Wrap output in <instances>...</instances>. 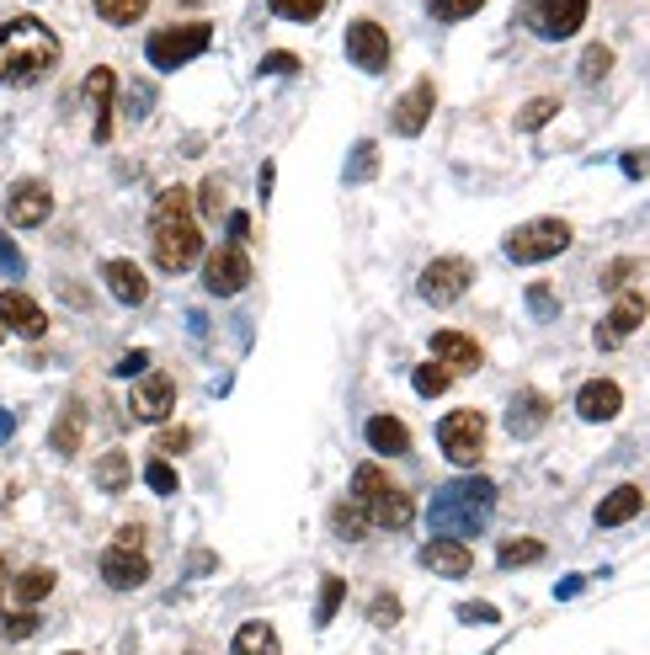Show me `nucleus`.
<instances>
[{"mask_svg": "<svg viewBox=\"0 0 650 655\" xmlns=\"http://www.w3.org/2000/svg\"><path fill=\"white\" fill-rule=\"evenodd\" d=\"M373 623H379V629H395V623H401V603H395L390 592L373 597Z\"/></svg>", "mask_w": 650, "mask_h": 655, "instance_id": "nucleus-42", "label": "nucleus"}, {"mask_svg": "<svg viewBox=\"0 0 650 655\" xmlns=\"http://www.w3.org/2000/svg\"><path fill=\"white\" fill-rule=\"evenodd\" d=\"M293 70H299V59H293V54H283V48L262 59V75H293Z\"/></svg>", "mask_w": 650, "mask_h": 655, "instance_id": "nucleus-44", "label": "nucleus"}, {"mask_svg": "<svg viewBox=\"0 0 650 655\" xmlns=\"http://www.w3.org/2000/svg\"><path fill=\"white\" fill-rule=\"evenodd\" d=\"M59 65V38L38 16H16L0 27V81L5 85H38Z\"/></svg>", "mask_w": 650, "mask_h": 655, "instance_id": "nucleus-3", "label": "nucleus"}, {"mask_svg": "<svg viewBox=\"0 0 650 655\" xmlns=\"http://www.w3.org/2000/svg\"><path fill=\"white\" fill-rule=\"evenodd\" d=\"M150 246H155V267H161V272H187L193 256L204 250V219H198L187 187H165L161 198H155Z\"/></svg>", "mask_w": 650, "mask_h": 655, "instance_id": "nucleus-1", "label": "nucleus"}, {"mask_svg": "<svg viewBox=\"0 0 650 655\" xmlns=\"http://www.w3.org/2000/svg\"><path fill=\"white\" fill-rule=\"evenodd\" d=\"M11 426H16V416H11V410H0V443L11 437Z\"/></svg>", "mask_w": 650, "mask_h": 655, "instance_id": "nucleus-53", "label": "nucleus"}, {"mask_svg": "<svg viewBox=\"0 0 650 655\" xmlns=\"http://www.w3.org/2000/svg\"><path fill=\"white\" fill-rule=\"evenodd\" d=\"M640 506H646V495L640 486H618V491L597 506V528H624L629 517H640Z\"/></svg>", "mask_w": 650, "mask_h": 655, "instance_id": "nucleus-24", "label": "nucleus"}, {"mask_svg": "<svg viewBox=\"0 0 650 655\" xmlns=\"http://www.w3.org/2000/svg\"><path fill=\"white\" fill-rule=\"evenodd\" d=\"M432 352H438V363H443L453 378H459V373H475L480 369V358H486L480 341L464 336V330H438V336H432Z\"/></svg>", "mask_w": 650, "mask_h": 655, "instance_id": "nucleus-16", "label": "nucleus"}, {"mask_svg": "<svg viewBox=\"0 0 650 655\" xmlns=\"http://www.w3.org/2000/svg\"><path fill=\"white\" fill-rule=\"evenodd\" d=\"M469 283H475V267H469L464 256H438V261L421 272V299H427V304H453V299H464Z\"/></svg>", "mask_w": 650, "mask_h": 655, "instance_id": "nucleus-10", "label": "nucleus"}, {"mask_svg": "<svg viewBox=\"0 0 650 655\" xmlns=\"http://www.w3.org/2000/svg\"><path fill=\"white\" fill-rule=\"evenodd\" d=\"M245 283H251V256H245L235 241H230V246H219L204 261V288L213 293V299H235Z\"/></svg>", "mask_w": 650, "mask_h": 655, "instance_id": "nucleus-9", "label": "nucleus"}, {"mask_svg": "<svg viewBox=\"0 0 650 655\" xmlns=\"http://www.w3.org/2000/svg\"><path fill=\"white\" fill-rule=\"evenodd\" d=\"M0 326L16 330V336H27V341H38L43 330H48V315H43L22 288H11V293H0Z\"/></svg>", "mask_w": 650, "mask_h": 655, "instance_id": "nucleus-17", "label": "nucleus"}, {"mask_svg": "<svg viewBox=\"0 0 650 655\" xmlns=\"http://www.w3.org/2000/svg\"><path fill=\"white\" fill-rule=\"evenodd\" d=\"M496 560H501V571H523V565H538V560H544V543H538V538H507Z\"/></svg>", "mask_w": 650, "mask_h": 655, "instance_id": "nucleus-29", "label": "nucleus"}, {"mask_svg": "<svg viewBox=\"0 0 650 655\" xmlns=\"http://www.w3.org/2000/svg\"><path fill=\"white\" fill-rule=\"evenodd\" d=\"M635 272H640V267H635V261H613L608 272H603V288H613V293H618V283H629V278H635Z\"/></svg>", "mask_w": 650, "mask_h": 655, "instance_id": "nucleus-46", "label": "nucleus"}, {"mask_svg": "<svg viewBox=\"0 0 650 655\" xmlns=\"http://www.w3.org/2000/svg\"><path fill=\"white\" fill-rule=\"evenodd\" d=\"M368 443H373V453H406L410 426L395 421V416H373V421H368Z\"/></svg>", "mask_w": 650, "mask_h": 655, "instance_id": "nucleus-26", "label": "nucleus"}, {"mask_svg": "<svg viewBox=\"0 0 650 655\" xmlns=\"http://www.w3.org/2000/svg\"><path fill=\"white\" fill-rule=\"evenodd\" d=\"M204 208L208 213H224V176H208L204 182Z\"/></svg>", "mask_w": 650, "mask_h": 655, "instance_id": "nucleus-45", "label": "nucleus"}, {"mask_svg": "<svg viewBox=\"0 0 650 655\" xmlns=\"http://www.w3.org/2000/svg\"><path fill=\"white\" fill-rule=\"evenodd\" d=\"M576 410H581L587 421H613V416L624 410V389H618L613 378H592V384H581Z\"/></svg>", "mask_w": 650, "mask_h": 655, "instance_id": "nucleus-21", "label": "nucleus"}, {"mask_svg": "<svg viewBox=\"0 0 650 655\" xmlns=\"http://www.w3.org/2000/svg\"><path fill=\"white\" fill-rule=\"evenodd\" d=\"M438 443H443V458L459 464V469H475L486 458V416L480 410H453L438 421Z\"/></svg>", "mask_w": 650, "mask_h": 655, "instance_id": "nucleus-5", "label": "nucleus"}, {"mask_svg": "<svg viewBox=\"0 0 650 655\" xmlns=\"http://www.w3.org/2000/svg\"><path fill=\"white\" fill-rule=\"evenodd\" d=\"M421 565L432 575H448V581H464V575L475 571V554L459 543V538H432L427 549H421Z\"/></svg>", "mask_w": 650, "mask_h": 655, "instance_id": "nucleus-19", "label": "nucleus"}, {"mask_svg": "<svg viewBox=\"0 0 650 655\" xmlns=\"http://www.w3.org/2000/svg\"><path fill=\"white\" fill-rule=\"evenodd\" d=\"M144 475H150V491H155V495H176V469H171L165 458H155Z\"/></svg>", "mask_w": 650, "mask_h": 655, "instance_id": "nucleus-41", "label": "nucleus"}, {"mask_svg": "<svg viewBox=\"0 0 650 655\" xmlns=\"http://www.w3.org/2000/svg\"><path fill=\"white\" fill-rule=\"evenodd\" d=\"M54 213V192L43 187V182H16L11 192H5V224L11 230H33Z\"/></svg>", "mask_w": 650, "mask_h": 655, "instance_id": "nucleus-11", "label": "nucleus"}, {"mask_svg": "<svg viewBox=\"0 0 650 655\" xmlns=\"http://www.w3.org/2000/svg\"><path fill=\"white\" fill-rule=\"evenodd\" d=\"M54 581H59V575L48 571V565H33V571H16V586H11V592H16V608H27V603H38V597H48V592H54Z\"/></svg>", "mask_w": 650, "mask_h": 655, "instance_id": "nucleus-27", "label": "nucleus"}, {"mask_svg": "<svg viewBox=\"0 0 650 655\" xmlns=\"http://www.w3.org/2000/svg\"><path fill=\"white\" fill-rule=\"evenodd\" d=\"M208 43H213V27H208V22H182V27L155 33L150 48H144V59H150L155 70H182L187 59H198V54H204Z\"/></svg>", "mask_w": 650, "mask_h": 655, "instance_id": "nucleus-6", "label": "nucleus"}, {"mask_svg": "<svg viewBox=\"0 0 650 655\" xmlns=\"http://www.w3.org/2000/svg\"><path fill=\"white\" fill-rule=\"evenodd\" d=\"M102 581L107 586H118V592H134V586H144L150 581V554L144 549H107L102 554Z\"/></svg>", "mask_w": 650, "mask_h": 655, "instance_id": "nucleus-14", "label": "nucleus"}, {"mask_svg": "<svg viewBox=\"0 0 650 655\" xmlns=\"http://www.w3.org/2000/svg\"><path fill=\"white\" fill-rule=\"evenodd\" d=\"M0 267H5L11 278H22V272H27V261H22V250L11 246V235H5V230H0Z\"/></svg>", "mask_w": 650, "mask_h": 655, "instance_id": "nucleus-43", "label": "nucleus"}, {"mask_svg": "<svg viewBox=\"0 0 650 655\" xmlns=\"http://www.w3.org/2000/svg\"><path fill=\"white\" fill-rule=\"evenodd\" d=\"M330 528H336L341 543H358V538L368 533V517L358 512V506H336V512H330Z\"/></svg>", "mask_w": 650, "mask_h": 655, "instance_id": "nucleus-32", "label": "nucleus"}, {"mask_svg": "<svg viewBox=\"0 0 650 655\" xmlns=\"http://www.w3.org/2000/svg\"><path fill=\"white\" fill-rule=\"evenodd\" d=\"M144 369H150V352H128V358L118 363L123 378H134V373H144Z\"/></svg>", "mask_w": 650, "mask_h": 655, "instance_id": "nucleus-50", "label": "nucleus"}, {"mask_svg": "<svg viewBox=\"0 0 650 655\" xmlns=\"http://www.w3.org/2000/svg\"><path fill=\"white\" fill-rule=\"evenodd\" d=\"M608 70H613V54L603 48V43H592V48L581 54V81L597 85V81H608Z\"/></svg>", "mask_w": 650, "mask_h": 655, "instance_id": "nucleus-35", "label": "nucleus"}, {"mask_svg": "<svg viewBox=\"0 0 650 655\" xmlns=\"http://www.w3.org/2000/svg\"><path fill=\"white\" fill-rule=\"evenodd\" d=\"M410 384H416V395H427V400H432V395H443L448 384H453V373H448L443 363H421V369L410 373Z\"/></svg>", "mask_w": 650, "mask_h": 655, "instance_id": "nucleus-33", "label": "nucleus"}, {"mask_svg": "<svg viewBox=\"0 0 650 655\" xmlns=\"http://www.w3.org/2000/svg\"><path fill=\"white\" fill-rule=\"evenodd\" d=\"M27 634H38V613H33V608H16V613L5 618V640H27Z\"/></svg>", "mask_w": 650, "mask_h": 655, "instance_id": "nucleus-40", "label": "nucleus"}, {"mask_svg": "<svg viewBox=\"0 0 650 655\" xmlns=\"http://www.w3.org/2000/svg\"><path fill=\"white\" fill-rule=\"evenodd\" d=\"M102 278L113 288V299H123V304H144V299H150V278H144L134 261H107Z\"/></svg>", "mask_w": 650, "mask_h": 655, "instance_id": "nucleus-23", "label": "nucleus"}, {"mask_svg": "<svg viewBox=\"0 0 650 655\" xmlns=\"http://www.w3.org/2000/svg\"><path fill=\"white\" fill-rule=\"evenodd\" d=\"M373 171H379V150L363 144V150H352V161H347V176H341V182H347V187H358V182L373 176Z\"/></svg>", "mask_w": 650, "mask_h": 655, "instance_id": "nucleus-37", "label": "nucleus"}, {"mask_svg": "<svg viewBox=\"0 0 650 655\" xmlns=\"http://www.w3.org/2000/svg\"><path fill=\"white\" fill-rule=\"evenodd\" d=\"M118 549H144V528H139V523H123V528H118Z\"/></svg>", "mask_w": 650, "mask_h": 655, "instance_id": "nucleus-49", "label": "nucleus"}, {"mask_svg": "<svg viewBox=\"0 0 650 655\" xmlns=\"http://www.w3.org/2000/svg\"><path fill=\"white\" fill-rule=\"evenodd\" d=\"M587 5L592 0H518V16L529 22L538 38L560 43V38H576V27L587 22Z\"/></svg>", "mask_w": 650, "mask_h": 655, "instance_id": "nucleus-7", "label": "nucleus"}, {"mask_svg": "<svg viewBox=\"0 0 650 655\" xmlns=\"http://www.w3.org/2000/svg\"><path fill=\"white\" fill-rule=\"evenodd\" d=\"M566 246H570V224H566V219H533V224H523V230H512V235H507V256H512V261H523V267L549 261V256H560Z\"/></svg>", "mask_w": 650, "mask_h": 655, "instance_id": "nucleus-8", "label": "nucleus"}, {"mask_svg": "<svg viewBox=\"0 0 650 655\" xmlns=\"http://www.w3.org/2000/svg\"><path fill=\"white\" fill-rule=\"evenodd\" d=\"M96 491H107V495L128 491V458L118 448L107 453V458H96Z\"/></svg>", "mask_w": 650, "mask_h": 655, "instance_id": "nucleus-30", "label": "nucleus"}, {"mask_svg": "<svg viewBox=\"0 0 650 655\" xmlns=\"http://www.w3.org/2000/svg\"><path fill=\"white\" fill-rule=\"evenodd\" d=\"M251 235V219L245 213H230V241H245Z\"/></svg>", "mask_w": 650, "mask_h": 655, "instance_id": "nucleus-51", "label": "nucleus"}, {"mask_svg": "<svg viewBox=\"0 0 650 655\" xmlns=\"http://www.w3.org/2000/svg\"><path fill=\"white\" fill-rule=\"evenodd\" d=\"M272 11L288 16V22H315L325 11V0H272Z\"/></svg>", "mask_w": 650, "mask_h": 655, "instance_id": "nucleus-38", "label": "nucleus"}, {"mask_svg": "<svg viewBox=\"0 0 650 655\" xmlns=\"http://www.w3.org/2000/svg\"><path fill=\"white\" fill-rule=\"evenodd\" d=\"M640 320H646V299L640 293H624V299H613L608 320H603V330H597V347L608 352V347H618L629 330H640Z\"/></svg>", "mask_w": 650, "mask_h": 655, "instance_id": "nucleus-20", "label": "nucleus"}, {"mask_svg": "<svg viewBox=\"0 0 650 655\" xmlns=\"http://www.w3.org/2000/svg\"><path fill=\"white\" fill-rule=\"evenodd\" d=\"M490 512H496V486L486 475H469V480H448L438 486V495L427 501V523L438 528V538H475L486 533Z\"/></svg>", "mask_w": 650, "mask_h": 655, "instance_id": "nucleus-2", "label": "nucleus"}, {"mask_svg": "<svg viewBox=\"0 0 650 655\" xmlns=\"http://www.w3.org/2000/svg\"><path fill=\"white\" fill-rule=\"evenodd\" d=\"M352 495L363 501V517L373 523V528H384V533H401L410 528V495L384 475V469H373V464H363L358 475H352Z\"/></svg>", "mask_w": 650, "mask_h": 655, "instance_id": "nucleus-4", "label": "nucleus"}, {"mask_svg": "<svg viewBox=\"0 0 650 655\" xmlns=\"http://www.w3.org/2000/svg\"><path fill=\"white\" fill-rule=\"evenodd\" d=\"M81 437H85V406H81V400H70L65 416L54 421L48 443H54V453H65V458H70V453H81Z\"/></svg>", "mask_w": 650, "mask_h": 655, "instance_id": "nucleus-25", "label": "nucleus"}, {"mask_svg": "<svg viewBox=\"0 0 650 655\" xmlns=\"http://www.w3.org/2000/svg\"><path fill=\"white\" fill-rule=\"evenodd\" d=\"M176 406V384L165 378V373H150V378H139L134 384V400H128V416L134 421H150V426H161L165 416Z\"/></svg>", "mask_w": 650, "mask_h": 655, "instance_id": "nucleus-13", "label": "nucleus"}, {"mask_svg": "<svg viewBox=\"0 0 650 655\" xmlns=\"http://www.w3.org/2000/svg\"><path fill=\"white\" fill-rule=\"evenodd\" d=\"M544 421H549V400L544 395H533V389L512 395V406H507V432L512 437H533Z\"/></svg>", "mask_w": 650, "mask_h": 655, "instance_id": "nucleus-22", "label": "nucleus"}, {"mask_svg": "<svg viewBox=\"0 0 650 655\" xmlns=\"http://www.w3.org/2000/svg\"><path fill=\"white\" fill-rule=\"evenodd\" d=\"M161 443H165V453H187V448H193V432H187V426H171Z\"/></svg>", "mask_w": 650, "mask_h": 655, "instance_id": "nucleus-48", "label": "nucleus"}, {"mask_svg": "<svg viewBox=\"0 0 650 655\" xmlns=\"http://www.w3.org/2000/svg\"><path fill=\"white\" fill-rule=\"evenodd\" d=\"M347 54H352V65H358V70L379 75V70L390 65V33H384L379 22L358 16V22L347 27Z\"/></svg>", "mask_w": 650, "mask_h": 655, "instance_id": "nucleus-12", "label": "nucleus"}, {"mask_svg": "<svg viewBox=\"0 0 650 655\" xmlns=\"http://www.w3.org/2000/svg\"><path fill=\"white\" fill-rule=\"evenodd\" d=\"M113 91H118V75H113L107 65H96V70L85 75V102L96 107V124H91V139H96V144L113 139Z\"/></svg>", "mask_w": 650, "mask_h": 655, "instance_id": "nucleus-15", "label": "nucleus"}, {"mask_svg": "<svg viewBox=\"0 0 650 655\" xmlns=\"http://www.w3.org/2000/svg\"><path fill=\"white\" fill-rule=\"evenodd\" d=\"M486 0H427V16L432 22H464V16H475Z\"/></svg>", "mask_w": 650, "mask_h": 655, "instance_id": "nucleus-34", "label": "nucleus"}, {"mask_svg": "<svg viewBox=\"0 0 650 655\" xmlns=\"http://www.w3.org/2000/svg\"><path fill=\"white\" fill-rule=\"evenodd\" d=\"M341 597H347V586H341V575H325V586H321V603H315V623H330L336 618V608H341Z\"/></svg>", "mask_w": 650, "mask_h": 655, "instance_id": "nucleus-36", "label": "nucleus"}, {"mask_svg": "<svg viewBox=\"0 0 650 655\" xmlns=\"http://www.w3.org/2000/svg\"><path fill=\"white\" fill-rule=\"evenodd\" d=\"M529 299H533V304H538V309H544V320H549V309H555V299H549V288H533Z\"/></svg>", "mask_w": 650, "mask_h": 655, "instance_id": "nucleus-52", "label": "nucleus"}, {"mask_svg": "<svg viewBox=\"0 0 650 655\" xmlns=\"http://www.w3.org/2000/svg\"><path fill=\"white\" fill-rule=\"evenodd\" d=\"M235 655H278V634H272V623H245L241 634H235Z\"/></svg>", "mask_w": 650, "mask_h": 655, "instance_id": "nucleus-28", "label": "nucleus"}, {"mask_svg": "<svg viewBox=\"0 0 650 655\" xmlns=\"http://www.w3.org/2000/svg\"><path fill=\"white\" fill-rule=\"evenodd\" d=\"M91 5H96V16L113 22V27H134V22L150 11V0H91Z\"/></svg>", "mask_w": 650, "mask_h": 655, "instance_id": "nucleus-31", "label": "nucleus"}, {"mask_svg": "<svg viewBox=\"0 0 650 655\" xmlns=\"http://www.w3.org/2000/svg\"><path fill=\"white\" fill-rule=\"evenodd\" d=\"M0 597H5V560H0Z\"/></svg>", "mask_w": 650, "mask_h": 655, "instance_id": "nucleus-54", "label": "nucleus"}, {"mask_svg": "<svg viewBox=\"0 0 650 655\" xmlns=\"http://www.w3.org/2000/svg\"><path fill=\"white\" fill-rule=\"evenodd\" d=\"M0 336H5V326H0Z\"/></svg>", "mask_w": 650, "mask_h": 655, "instance_id": "nucleus-55", "label": "nucleus"}, {"mask_svg": "<svg viewBox=\"0 0 650 655\" xmlns=\"http://www.w3.org/2000/svg\"><path fill=\"white\" fill-rule=\"evenodd\" d=\"M432 102H438V91H432V81H416V85H410L406 96L395 102V118H390V124H395V133H406V139H416V133L427 128V118H432Z\"/></svg>", "mask_w": 650, "mask_h": 655, "instance_id": "nucleus-18", "label": "nucleus"}, {"mask_svg": "<svg viewBox=\"0 0 650 655\" xmlns=\"http://www.w3.org/2000/svg\"><path fill=\"white\" fill-rule=\"evenodd\" d=\"M555 107H560V102H555V96H538V102H533V107H523V113H518V128H523V133H529V128L549 124V118H555Z\"/></svg>", "mask_w": 650, "mask_h": 655, "instance_id": "nucleus-39", "label": "nucleus"}, {"mask_svg": "<svg viewBox=\"0 0 650 655\" xmlns=\"http://www.w3.org/2000/svg\"><path fill=\"white\" fill-rule=\"evenodd\" d=\"M459 618H464V623H496V608H490V603H464Z\"/></svg>", "mask_w": 650, "mask_h": 655, "instance_id": "nucleus-47", "label": "nucleus"}]
</instances>
